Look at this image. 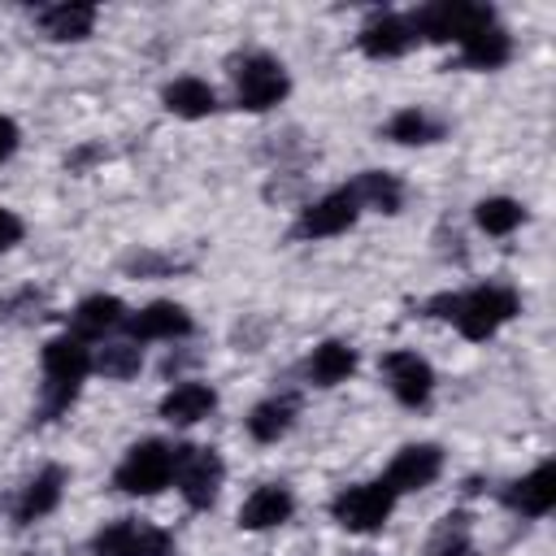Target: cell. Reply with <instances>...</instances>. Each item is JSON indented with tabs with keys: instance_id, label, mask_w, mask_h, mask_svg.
Instances as JSON below:
<instances>
[{
	"instance_id": "cell-1",
	"label": "cell",
	"mask_w": 556,
	"mask_h": 556,
	"mask_svg": "<svg viewBox=\"0 0 556 556\" xmlns=\"http://www.w3.org/2000/svg\"><path fill=\"white\" fill-rule=\"evenodd\" d=\"M434 308H439V317H447L465 339L482 343V339H491L504 321L517 317V291L491 282V287H473V291H465V295H443V300H434Z\"/></svg>"
},
{
	"instance_id": "cell-2",
	"label": "cell",
	"mask_w": 556,
	"mask_h": 556,
	"mask_svg": "<svg viewBox=\"0 0 556 556\" xmlns=\"http://www.w3.org/2000/svg\"><path fill=\"white\" fill-rule=\"evenodd\" d=\"M91 374V348L74 334H61V339H48L43 343V400H48V413H61L70 408V400L83 391Z\"/></svg>"
},
{
	"instance_id": "cell-3",
	"label": "cell",
	"mask_w": 556,
	"mask_h": 556,
	"mask_svg": "<svg viewBox=\"0 0 556 556\" xmlns=\"http://www.w3.org/2000/svg\"><path fill=\"white\" fill-rule=\"evenodd\" d=\"M174 456H178V447H169V443H161V439H143V443H135V447L122 456L113 482H117L126 495H156V491H165L169 478H174Z\"/></svg>"
},
{
	"instance_id": "cell-4",
	"label": "cell",
	"mask_w": 556,
	"mask_h": 556,
	"mask_svg": "<svg viewBox=\"0 0 556 556\" xmlns=\"http://www.w3.org/2000/svg\"><path fill=\"white\" fill-rule=\"evenodd\" d=\"M408 22H413V30L426 35V39H439V43L452 39V43H460V39H469L473 30L491 26V22H495V9H491V4H469V0H439V4L417 9Z\"/></svg>"
},
{
	"instance_id": "cell-5",
	"label": "cell",
	"mask_w": 556,
	"mask_h": 556,
	"mask_svg": "<svg viewBox=\"0 0 556 556\" xmlns=\"http://www.w3.org/2000/svg\"><path fill=\"white\" fill-rule=\"evenodd\" d=\"M391 508H395V491H391L387 482H356V486H343V491L334 495V504H330L334 521H339L343 530H352V534H374V530H382L387 517H391Z\"/></svg>"
},
{
	"instance_id": "cell-6",
	"label": "cell",
	"mask_w": 556,
	"mask_h": 556,
	"mask_svg": "<svg viewBox=\"0 0 556 556\" xmlns=\"http://www.w3.org/2000/svg\"><path fill=\"white\" fill-rule=\"evenodd\" d=\"M287 70H282V61H274V56H265V52H252V56H243L239 65H235V100L243 104V109H252V113H265V109H274L282 96H287Z\"/></svg>"
},
{
	"instance_id": "cell-7",
	"label": "cell",
	"mask_w": 556,
	"mask_h": 556,
	"mask_svg": "<svg viewBox=\"0 0 556 556\" xmlns=\"http://www.w3.org/2000/svg\"><path fill=\"white\" fill-rule=\"evenodd\" d=\"M96 556H174V539L152 526V521H139V517H122V521H109L100 534H96Z\"/></svg>"
},
{
	"instance_id": "cell-8",
	"label": "cell",
	"mask_w": 556,
	"mask_h": 556,
	"mask_svg": "<svg viewBox=\"0 0 556 556\" xmlns=\"http://www.w3.org/2000/svg\"><path fill=\"white\" fill-rule=\"evenodd\" d=\"M222 456L213 447H178L174 456V482L191 508H208L222 491Z\"/></svg>"
},
{
	"instance_id": "cell-9",
	"label": "cell",
	"mask_w": 556,
	"mask_h": 556,
	"mask_svg": "<svg viewBox=\"0 0 556 556\" xmlns=\"http://www.w3.org/2000/svg\"><path fill=\"white\" fill-rule=\"evenodd\" d=\"M356 217H361L356 195H352L348 187H339V191H330V195L313 200V204L300 213L295 235H300V239H330V235L352 230V226H356Z\"/></svg>"
},
{
	"instance_id": "cell-10",
	"label": "cell",
	"mask_w": 556,
	"mask_h": 556,
	"mask_svg": "<svg viewBox=\"0 0 556 556\" xmlns=\"http://www.w3.org/2000/svg\"><path fill=\"white\" fill-rule=\"evenodd\" d=\"M382 374H387L391 395H395L400 404H408V408H421V404L430 400V391H434V369H430V361L417 356V352H387Z\"/></svg>"
},
{
	"instance_id": "cell-11",
	"label": "cell",
	"mask_w": 556,
	"mask_h": 556,
	"mask_svg": "<svg viewBox=\"0 0 556 556\" xmlns=\"http://www.w3.org/2000/svg\"><path fill=\"white\" fill-rule=\"evenodd\" d=\"M439 469H443V452H439L434 443H408V447L395 452V460H391V469H387L382 482H387L395 495H404V491L430 486V482L439 478Z\"/></svg>"
},
{
	"instance_id": "cell-12",
	"label": "cell",
	"mask_w": 556,
	"mask_h": 556,
	"mask_svg": "<svg viewBox=\"0 0 556 556\" xmlns=\"http://www.w3.org/2000/svg\"><path fill=\"white\" fill-rule=\"evenodd\" d=\"M413 39H417V30H413V22L400 17V13H378V17H369V22L361 26V52L374 56V61L404 56V52L413 48Z\"/></svg>"
},
{
	"instance_id": "cell-13",
	"label": "cell",
	"mask_w": 556,
	"mask_h": 556,
	"mask_svg": "<svg viewBox=\"0 0 556 556\" xmlns=\"http://www.w3.org/2000/svg\"><path fill=\"white\" fill-rule=\"evenodd\" d=\"M126 326H130V334H135L139 343H152V339H182V334H191V313H187L182 304H174V300H152L148 308L130 313Z\"/></svg>"
},
{
	"instance_id": "cell-14",
	"label": "cell",
	"mask_w": 556,
	"mask_h": 556,
	"mask_svg": "<svg viewBox=\"0 0 556 556\" xmlns=\"http://www.w3.org/2000/svg\"><path fill=\"white\" fill-rule=\"evenodd\" d=\"M291 513H295V495H291L282 482H265V486H256V491L243 500L239 526H243V530H274V526H282Z\"/></svg>"
},
{
	"instance_id": "cell-15",
	"label": "cell",
	"mask_w": 556,
	"mask_h": 556,
	"mask_svg": "<svg viewBox=\"0 0 556 556\" xmlns=\"http://www.w3.org/2000/svg\"><path fill=\"white\" fill-rule=\"evenodd\" d=\"M504 500H508V508H517L521 517H547L552 504H556V469H552V460H543V465H534L526 478H517Z\"/></svg>"
},
{
	"instance_id": "cell-16",
	"label": "cell",
	"mask_w": 556,
	"mask_h": 556,
	"mask_svg": "<svg viewBox=\"0 0 556 556\" xmlns=\"http://www.w3.org/2000/svg\"><path fill=\"white\" fill-rule=\"evenodd\" d=\"M126 321V304L117 295H87L74 313H70V326H74V339L91 343V339H104L109 330H117Z\"/></svg>"
},
{
	"instance_id": "cell-17",
	"label": "cell",
	"mask_w": 556,
	"mask_h": 556,
	"mask_svg": "<svg viewBox=\"0 0 556 556\" xmlns=\"http://www.w3.org/2000/svg\"><path fill=\"white\" fill-rule=\"evenodd\" d=\"M61 491H65V473L56 469V465H48V469H39L26 486H22V495H17V508H13V517L22 521V526H30V521H39V517H48L56 504H61Z\"/></svg>"
},
{
	"instance_id": "cell-18",
	"label": "cell",
	"mask_w": 556,
	"mask_h": 556,
	"mask_svg": "<svg viewBox=\"0 0 556 556\" xmlns=\"http://www.w3.org/2000/svg\"><path fill=\"white\" fill-rule=\"evenodd\" d=\"M217 408V391L208 382H178L165 400H161V417L174 426H195Z\"/></svg>"
},
{
	"instance_id": "cell-19",
	"label": "cell",
	"mask_w": 556,
	"mask_h": 556,
	"mask_svg": "<svg viewBox=\"0 0 556 556\" xmlns=\"http://www.w3.org/2000/svg\"><path fill=\"white\" fill-rule=\"evenodd\" d=\"M460 56L473 70H500L513 56V39H508V30L500 22H491V26L473 30L469 39H460Z\"/></svg>"
},
{
	"instance_id": "cell-20",
	"label": "cell",
	"mask_w": 556,
	"mask_h": 556,
	"mask_svg": "<svg viewBox=\"0 0 556 556\" xmlns=\"http://www.w3.org/2000/svg\"><path fill=\"white\" fill-rule=\"evenodd\" d=\"M213 104H217V96H213V87L204 83V78H174L169 87H165V109L174 113V117H187V122H195V117H208L213 113Z\"/></svg>"
},
{
	"instance_id": "cell-21",
	"label": "cell",
	"mask_w": 556,
	"mask_h": 556,
	"mask_svg": "<svg viewBox=\"0 0 556 556\" xmlns=\"http://www.w3.org/2000/svg\"><path fill=\"white\" fill-rule=\"evenodd\" d=\"M356 369V348L343 339H326L313 356H308V378L317 387H339L348 374Z\"/></svg>"
},
{
	"instance_id": "cell-22",
	"label": "cell",
	"mask_w": 556,
	"mask_h": 556,
	"mask_svg": "<svg viewBox=\"0 0 556 556\" xmlns=\"http://www.w3.org/2000/svg\"><path fill=\"white\" fill-rule=\"evenodd\" d=\"M348 191L356 195L361 208H378V213H395L400 200H404L400 178H395V174H382V169H365Z\"/></svg>"
},
{
	"instance_id": "cell-23",
	"label": "cell",
	"mask_w": 556,
	"mask_h": 556,
	"mask_svg": "<svg viewBox=\"0 0 556 556\" xmlns=\"http://www.w3.org/2000/svg\"><path fill=\"white\" fill-rule=\"evenodd\" d=\"M39 26L52 39H87L96 26V9L91 4H52L39 13Z\"/></svg>"
},
{
	"instance_id": "cell-24",
	"label": "cell",
	"mask_w": 556,
	"mask_h": 556,
	"mask_svg": "<svg viewBox=\"0 0 556 556\" xmlns=\"http://www.w3.org/2000/svg\"><path fill=\"white\" fill-rule=\"evenodd\" d=\"M291 421H295V404H291V400H265V404L252 408L248 430H252V439H261V443H278V439L291 430Z\"/></svg>"
},
{
	"instance_id": "cell-25",
	"label": "cell",
	"mask_w": 556,
	"mask_h": 556,
	"mask_svg": "<svg viewBox=\"0 0 556 556\" xmlns=\"http://www.w3.org/2000/svg\"><path fill=\"white\" fill-rule=\"evenodd\" d=\"M473 222H478L486 235H513V230L526 222V208H521L517 200H508V195H486V200H478Z\"/></svg>"
},
{
	"instance_id": "cell-26",
	"label": "cell",
	"mask_w": 556,
	"mask_h": 556,
	"mask_svg": "<svg viewBox=\"0 0 556 556\" xmlns=\"http://www.w3.org/2000/svg\"><path fill=\"white\" fill-rule=\"evenodd\" d=\"M443 135V126L426 113V109H400L391 122H387V139H395V143H430V139H439Z\"/></svg>"
},
{
	"instance_id": "cell-27",
	"label": "cell",
	"mask_w": 556,
	"mask_h": 556,
	"mask_svg": "<svg viewBox=\"0 0 556 556\" xmlns=\"http://www.w3.org/2000/svg\"><path fill=\"white\" fill-rule=\"evenodd\" d=\"M469 517L465 513H447L439 526H434V534H430V543H426V552L430 556H469Z\"/></svg>"
},
{
	"instance_id": "cell-28",
	"label": "cell",
	"mask_w": 556,
	"mask_h": 556,
	"mask_svg": "<svg viewBox=\"0 0 556 556\" xmlns=\"http://www.w3.org/2000/svg\"><path fill=\"white\" fill-rule=\"evenodd\" d=\"M91 365L104 378H130V374H139V348L135 343H109Z\"/></svg>"
},
{
	"instance_id": "cell-29",
	"label": "cell",
	"mask_w": 556,
	"mask_h": 556,
	"mask_svg": "<svg viewBox=\"0 0 556 556\" xmlns=\"http://www.w3.org/2000/svg\"><path fill=\"white\" fill-rule=\"evenodd\" d=\"M22 217L13 213V208H0V252H9L13 243H22Z\"/></svg>"
},
{
	"instance_id": "cell-30",
	"label": "cell",
	"mask_w": 556,
	"mask_h": 556,
	"mask_svg": "<svg viewBox=\"0 0 556 556\" xmlns=\"http://www.w3.org/2000/svg\"><path fill=\"white\" fill-rule=\"evenodd\" d=\"M17 139H22V130H17V122L13 117H0V165L17 152Z\"/></svg>"
}]
</instances>
